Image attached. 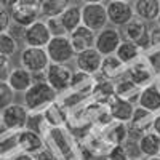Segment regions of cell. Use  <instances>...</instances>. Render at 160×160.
Wrapping results in <instances>:
<instances>
[{
    "mask_svg": "<svg viewBox=\"0 0 160 160\" xmlns=\"http://www.w3.org/2000/svg\"><path fill=\"white\" fill-rule=\"evenodd\" d=\"M51 34L45 24V19H37L28 28L22 29V40L26 47H40L45 48L50 42Z\"/></svg>",
    "mask_w": 160,
    "mask_h": 160,
    "instance_id": "14",
    "label": "cell"
},
{
    "mask_svg": "<svg viewBox=\"0 0 160 160\" xmlns=\"http://www.w3.org/2000/svg\"><path fill=\"white\" fill-rule=\"evenodd\" d=\"M45 24H47V28H48L51 37H55V35H68V32H66V29H64L59 15H58V16L45 18Z\"/></svg>",
    "mask_w": 160,
    "mask_h": 160,
    "instance_id": "35",
    "label": "cell"
},
{
    "mask_svg": "<svg viewBox=\"0 0 160 160\" xmlns=\"http://www.w3.org/2000/svg\"><path fill=\"white\" fill-rule=\"evenodd\" d=\"M7 82H8V85L11 87V90L15 93H24L32 85L34 77L28 69H24L22 66H18V68H13L8 72Z\"/></svg>",
    "mask_w": 160,
    "mask_h": 160,
    "instance_id": "19",
    "label": "cell"
},
{
    "mask_svg": "<svg viewBox=\"0 0 160 160\" xmlns=\"http://www.w3.org/2000/svg\"><path fill=\"white\" fill-rule=\"evenodd\" d=\"M18 148L19 151L35 154L37 151L45 148V139L38 133L28 130V128H22V130H18Z\"/></svg>",
    "mask_w": 160,
    "mask_h": 160,
    "instance_id": "17",
    "label": "cell"
},
{
    "mask_svg": "<svg viewBox=\"0 0 160 160\" xmlns=\"http://www.w3.org/2000/svg\"><path fill=\"white\" fill-rule=\"evenodd\" d=\"M28 115L29 111L24 104L11 102L0 112V120H2L3 130H10V131L22 130L26 127V122H28Z\"/></svg>",
    "mask_w": 160,
    "mask_h": 160,
    "instance_id": "7",
    "label": "cell"
},
{
    "mask_svg": "<svg viewBox=\"0 0 160 160\" xmlns=\"http://www.w3.org/2000/svg\"><path fill=\"white\" fill-rule=\"evenodd\" d=\"M19 2V0H0V5H2V7H5V8H11L13 5H16Z\"/></svg>",
    "mask_w": 160,
    "mask_h": 160,
    "instance_id": "44",
    "label": "cell"
},
{
    "mask_svg": "<svg viewBox=\"0 0 160 160\" xmlns=\"http://www.w3.org/2000/svg\"><path fill=\"white\" fill-rule=\"evenodd\" d=\"M83 3H104V0H80Z\"/></svg>",
    "mask_w": 160,
    "mask_h": 160,
    "instance_id": "45",
    "label": "cell"
},
{
    "mask_svg": "<svg viewBox=\"0 0 160 160\" xmlns=\"http://www.w3.org/2000/svg\"><path fill=\"white\" fill-rule=\"evenodd\" d=\"M74 61H75V68L78 71H83L87 74L96 75V74H99L102 55L95 47H91V48H87V50H82V51L75 53Z\"/></svg>",
    "mask_w": 160,
    "mask_h": 160,
    "instance_id": "15",
    "label": "cell"
},
{
    "mask_svg": "<svg viewBox=\"0 0 160 160\" xmlns=\"http://www.w3.org/2000/svg\"><path fill=\"white\" fill-rule=\"evenodd\" d=\"M10 68V56L3 55V53H0V72H3Z\"/></svg>",
    "mask_w": 160,
    "mask_h": 160,
    "instance_id": "42",
    "label": "cell"
},
{
    "mask_svg": "<svg viewBox=\"0 0 160 160\" xmlns=\"http://www.w3.org/2000/svg\"><path fill=\"white\" fill-rule=\"evenodd\" d=\"M136 106L142 109H148L154 114L160 112V82L154 80L149 85H146L139 90V96Z\"/></svg>",
    "mask_w": 160,
    "mask_h": 160,
    "instance_id": "16",
    "label": "cell"
},
{
    "mask_svg": "<svg viewBox=\"0 0 160 160\" xmlns=\"http://www.w3.org/2000/svg\"><path fill=\"white\" fill-rule=\"evenodd\" d=\"M125 75L131 80L135 85H138L139 88L149 85L151 82L155 80V72H154V66L149 62V59L139 58L135 62H131L127 66Z\"/></svg>",
    "mask_w": 160,
    "mask_h": 160,
    "instance_id": "10",
    "label": "cell"
},
{
    "mask_svg": "<svg viewBox=\"0 0 160 160\" xmlns=\"http://www.w3.org/2000/svg\"><path fill=\"white\" fill-rule=\"evenodd\" d=\"M149 48L160 51V28L149 29Z\"/></svg>",
    "mask_w": 160,
    "mask_h": 160,
    "instance_id": "39",
    "label": "cell"
},
{
    "mask_svg": "<svg viewBox=\"0 0 160 160\" xmlns=\"http://www.w3.org/2000/svg\"><path fill=\"white\" fill-rule=\"evenodd\" d=\"M123 146H125V151H127L130 158H142L141 151H139V146H138V139H133L131 136H128L123 141Z\"/></svg>",
    "mask_w": 160,
    "mask_h": 160,
    "instance_id": "37",
    "label": "cell"
},
{
    "mask_svg": "<svg viewBox=\"0 0 160 160\" xmlns=\"http://www.w3.org/2000/svg\"><path fill=\"white\" fill-rule=\"evenodd\" d=\"M144 160H160V154L158 155H152V157H144Z\"/></svg>",
    "mask_w": 160,
    "mask_h": 160,
    "instance_id": "46",
    "label": "cell"
},
{
    "mask_svg": "<svg viewBox=\"0 0 160 160\" xmlns=\"http://www.w3.org/2000/svg\"><path fill=\"white\" fill-rule=\"evenodd\" d=\"M11 22L18 28H28L34 21L40 19V11L37 7V0H19L16 5L10 8Z\"/></svg>",
    "mask_w": 160,
    "mask_h": 160,
    "instance_id": "6",
    "label": "cell"
},
{
    "mask_svg": "<svg viewBox=\"0 0 160 160\" xmlns=\"http://www.w3.org/2000/svg\"><path fill=\"white\" fill-rule=\"evenodd\" d=\"M18 131L2 130L0 131V157H8L18 152Z\"/></svg>",
    "mask_w": 160,
    "mask_h": 160,
    "instance_id": "30",
    "label": "cell"
},
{
    "mask_svg": "<svg viewBox=\"0 0 160 160\" xmlns=\"http://www.w3.org/2000/svg\"><path fill=\"white\" fill-rule=\"evenodd\" d=\"M32 155H34L35 160H56L55 155H53V152L47 148V146H45V148H42L40 151H37L35 154H32Z\"/></svg>",
    "mask_w": 160,
    "mask_h": 160,
    "instance_id": "40",
    "label": "cell"
},
{
    "mask_svg": "<svg viewBox=\"0 0 160 160\" xmlns=\"http://www.w3.org/2000/svg\"><path fill=\"white\" fill-rule=\"evenodd\" d=\"M68 35H69L71 45H72V48H74L75 53L82 51V50H87V48H91V47H95L96 32H93L91 29L85 28L83 24H80L77 29H74V31L69 32Z\"/></svg>",
    "mask_w": 160,
    "mask_h": 160,
    "instance_id": "18",
    "label": "cell"
},
{
    "mask_svg": "<svg viewBox=\"0 0 160 160\" xmlns=\"http://www.w3.org/2000/svg\"><path fill=\"white\" fill-rule=\"evenodd\" d=\"M71 3V0H37V7L42 18L58 16Z\"/></svg>",
    "mask_w": 160,
    "mask_h": 160,
    "instance_id": "29",
    "label": "cell"
},
{
    "mask_svg": "<svg viewBox=\"0 0 160 160\" xmlns=\"http://www.w3.org/2000/svg\"><path fill=\"white\" fill-rule=\"evenodd\" d=\"M24 106L28 108L29 112L34 111H45L51 102L58 99V93L50 87L47 80H34L32 85L22 93Z\"/></svg>",
    "mask_w": 160,
    "mask_h": 160,
    "instance_id": "2",
    "label": "cell"
},
{
    "mask_svg": "<svg viewBox=\"0 0 160 160\" xmlns=\"http://www.w3.org/2000/svg\"><path fill=\"white\" fill-rule=\"evenodd\" d=\"M128 138V127L125 122H117L114 120V123H108V131H106V141L111 146L122 144Z\"/></svg>",
    "mask_w": 160,
    "mask_h": 160,
    "instance_id": "31",
    "label": "cell"
},
{
    "mask_svg": "<svg viewBox=\"0 0 160 160\" xmlns=\"http://www.w3.org/2000/svg\"><path fill=\"white\" fill-rule=\"evenodd\" d=\"M138 146L142 158L144 157H152V155H158L160 154V136L155 131H148L141 135L138 138Z\"/></svg>",
    "mask_w": 160,
    "mask_h": 160,
    "instance_id": "28",
    "label": "cell"
},
{
    "mask_svg": "<svg viewBox=\"0 0 160 160\" xmlns=\"http://www.w3.org/2000/svg\"><path fill=\"white\" fill-rule=\"evenodd\" d=\"M127 2H131V0H127Z\"/></svg>",
    "mask_w": 160,
    "mask_h": 160,
    "instance_id": "52",
    "label": "cell"
},
{
    "mask_svg": "<svg viewBox=\"0 0 160 160\" xmlns=\"http://www.w3.org/2000/svg\"><path fill=\"white\" fill-rule=\"evenodd\" d=\"M0 160H10L8 157H0Z\"/></svg>",
    "mask_w": 160,
    "mask_h": 160,
    "instance_id": "49",
    "label": "cell"
},
{
    "mask_svg": "<svg viewBox=\"0 0 160 160\" xmlns=\"http://www.w3.org/2000/svg\"><path fill=\"white\" fill-rule=\"evenodd\" d=\"M3 130V127H2V120H0V131H2Z\"/></svg>",
    "mask_w": 160,
    "mask_h": 160,
    "instance_id": "50",
    "label": "cell"
},
{
    "mask_svg": "<svg viewBox=\"0 0 160 160\" xmlns=\"http://www.w3.org/2000/svg\"><path fill=\"white\" fill-rule=\"evenodd\" d=\"M154 112L142 109L139 106H135V111H133L131 118L127 122L128 127V136L131 138H139L141 135L148 133L152 130V120H154Z\"/></svg>",
    "mask_w": 160,
    "mask_h": 160,
    "instance_id": "13",
    "label": "cell"
},
{
    "mask_svg": "<svg viewBox=\"0 0 160 160\" xmlns=\"http://www.w3.org/2000/svg\"><path fill=\"white\" fill-rule=\"evenodd\" d=\"M109 160H130L127 151H125V146L123 142L122 144H115V146H111L108 154H106Z\"/></svg>",
    "mask_w": 160,
    "mask_h": 160,
    "instance_id": "36",
    "label": "cell"
},
{
    "mask_svg": "<svg viewBox=\"0 0 160 160\" xmlns=\"http://www.w3.org/2000/svg\"><path fill=\"white\" fill-rule=\"evenodd\" d=\"M127 66L120 61L115 55H108L102 56L101 61V68H99V74L102 78L106 80H117L118 77L125 75Z\"/></svg>",
    "mask_w": 160,
    "mask_h": 160,
    "instance_id": "21",
    "label": "cell"
},
{
    "mask_svg": "<svg viewBox=\"0 0 160 160\" xmlns=\"http://www.w3.org/2000/svg\"><path fill=\"white\" fill-rule=\"evenodd\" d=\"M130 160H142V158H130Z\"/></svg>",
    "mask_w": 160,
    "mask_h": 160,
    "instance_id": "51",
    "label": "cell"
},
{
    "mask_svg": "<svg viewBox=\"0 0 160 160\" xmlns=\"http://www.w3.org/2000/svg\"><path fill=\"white\" fill-rule=\"evenodd\" d=\"M133 111H135V104L127 99H122L115 95L109 99V115L112 120L127 123L133 115Z\"/></svg>",
    "mask_w": 160,
    "mask_h": 160,
    "instance_id": "20",
    "label": "cell"
},
{
    "mask_svg": "<svg viewBox=\"0 0 160 160\" xmlns=\"http://www.w3.org/2000/svg\"><path fill=\"white\" fill-rule=\"evenodd\" d=\"M139 90H141V88H139L138 85L133 83L127 75H122V77L117 78V82H115V85H114V95L135 104V101L138 102Z\"/></svg>",
    "mask_w": 160,
    "mask_h": 160,
    "instance_id": "24",
    "label": "cell"
},
{
    "mask_svg": "<svg viewBox=\"0 0 160 160\" xmlns=\"http://www.w3.org/2000/svg\"><path fill=\"white\" fill-rule=\"evenodd\" d=\"M95 83H96V78L95 75L91 74H87L83 71H74L72 72V78H71V87H69V91H74V93H78V95H90L95 88Z\"/></svg>",
    "mask_w": 160,
    "mask_h": 160,
    "instance_id": "22",
    "label": "cell"
},
{
    "mask_svg": "<svg viewBox=\"0 0 160 160\" xmlns=\"http://www.w3.org/2000/svg\"><path fill=\"white\" fill-rule=\"evenodd\" d=\"M50 64V58L45 48L40 47H24L19 53V66L28 69L34 80H43L45 71Z\"/></svg>",
    "mask_w": 160,
    "mask_h": 160,
    "instance_id": "3",
    "label": "cell"
},
{
    "mask_svg": "<svg viewBox=\"0 0 160 160\" xmlns=\"http://www.w3.org/2000/svg\"><path fill=\"white\" fill-rule=\"evenodd\" d=\"M120 42H122V32L115 26L108 24L106 28H102L101 31L96 32L95 48L102 56H108V55H114L117 47L120 45Z\"/></svg>",
    "mask_w": 160,
    "mask_h": 160,
    "instance_id": "8",
    "label": "cell"
},
{
    "mask_svg": "<svg viewBox=\"0 0 160 160\" xmlns=\"http://www.w3.org/2000/svg\"><path fill=\"white\" fill-rule=\"evenodd\" d=\"M59 18L62 21V26H64L66 32L69 34L82 24V7L77 5V3H69L62 10Z\"/></svg>",
    "mask_w": 160,
    "mask_h": 160,
    "instance_id": "27",
    "label": "cell"
},
{
    "mask_svg": "<svg viewBox=\"0 0 160 160\" xmlns=\"http://www.w3.org/2000/svg\"><path fill=\"white\" fill-rule=\"evenodd\" d=\"M10 160H35V158H34V155L29 154V152L18 151V152H15V154L10 157Z\"/></svg>",
    "mask_w": 160,
    "mask_h": 160,
    "instance_id": "41",
    "label": "cell"
},
{
    "mask_svg": "<svg viewBox=\"0 0 160 160\" xmlns=\"http://www.w3.org/2000/svg\"><path fill=\"white\" fill-rule=\"evenodd\" d=\"M120 32H122V38L135 42L142 50L149 48V28H148V22L146 21L135 16L125 26H122V31Z\"/></svg>",
    "mask_w": 160,
    "mask_h": 160,
    "instance_id": "9",
    "label": "cell"
},
{
    "mask_svg": "<svg viewBox=\"0 0 160 160\" xmlns=\"http://www.w3.org/2000/svg\"><path fill=\"white\" fill-rule=\"evenodd\" d=\"M82 24L85 28L98 32L109 24L104 3H83L82 7Z\"/></svg>",
    "mask_w": 160,
    "mask_h": 160,
    "instance_id": "11",
    "label": "cell"
},
{
    "mask_svg": "<svg viewBox=\"0 0 160 160\" xmlns=\"http://www.w3.org/2000/svg\"><path fill=\"white\" fill-rule=\"evenodd\" d=\"M133 11H135L136 18L146 22H152L155 21L158 11H160V2L158 0H135Z\"/></svg>",
    "mask_w": 160,
    "mask_h": 160,
    "instance_id": "23",
    "label": "cell"
},
{
    "mask_svg": "<svg viewBox=\"0 0 160 160\" xmlns=\"http://www.w3.org/2000/svg\"><path fill=\"white\" fill-rule=\"evenodd\" d=\"M152 131H155L157 135L160 136V112H157L154 115V120H152Z\"/></svg>",
    "mask_w": 160,
    "mask_h": 160,
    "instance_id": "43",
    "label": "cell"
},
{
    "mask_svg": "<svg viewBox=\"0 0 160 160\" xmlns=\"http://www.w3.org/2000/svg\"><path fill=\"white\" fill-rule=\"evenodd\" d=\"M45 51L50 58V62H56V64H68L75 56V51L71 45L69 35L51 37L45 47Z\"/></svg>",
    "mask_w": 160,
    "mask_h": 160,
    "instance_id": "4",
    "label": "cell"
},
{
    "mask_svg": "<svg viewBox=\"0 0 160 160\" xmlns=\"http://www.w3.org/2000/svg\"><path fill=\"white\" fill-rule=\"evenodd\" d=\"M93 160H109V158L106 157V155H96V157L93 158Z\"/></svg>",
    "mask_w": 160,
    "mask_h": 160,
    "instance_id": "47",
    "label": "cell"
},
{
    "mask_svg": "<svg viewBox=\"0 0 160 160\" xmlns=\"http://www.w3.org/2000/svg\"><path fill=\"white\" fill-rule=\"evenodd\" d=\"M45 146L53 152L56 160H80L82 148L66 127H50L43 136Z\"/></svg>",
    "mask_w": 160,
    "mask_h": 160,
    "instance_id": "1",
    "label": "cell"
},
{
    "mask_svg": "<svg viewBox=\"0 0 160 160\" xmlns=\"http://www.w3.org/2000/svg\"><path fill=\"white\" fill-rule=\"evenodd\" d=\"M0 53H3L7 56H15L18 53V42L16 38L11 35L10 29L0 32Z\"/></svg>",
    "mask_w": 160,
    "mask_h": 160,
    "instance_id": "33",
    "label": "cell"
},
{
    "mask_svg": "<svg viewBox=\"0 0 160 160\" xmlns=\"http://www.w3.org/2000/svg\"><path fill=\"white\" fill-rule=\"evenodd\" d=\"M106 13H108L109 24L115 28H122L130 19L135 18L133 3L127 0H109V3L106 5Z\"/></svg>",
    "mask_w": 160,
    "mask_h": 160,
    "instance_id": "12",
    "label": "cell"
},
{
    "mask_svg": "<svg viewBox=\"0 0 160 160\" xmlns=\"http://www.w3.org/2000/svg\"><path fill=\"white\" fill-rule=\"evenodd\" d=\"M28 130H32L35 133H38L40 136H45L47 131L50 128V125L47 123V118H45V114L43 111H34V112H29L28 115V122H26V127Z\"/></svg>",
    "mask_w": 160,
    "mask_h": 160,
    "instance_id": "32",
    "label": "cell"
},
{
    "mask_svg": "<svg viewBox=\"0 0 160 160\" xmlns=\"http://www.w3.org/2000/svg\"><path fill=\"white\" fill-rule=\"evenodd\" d=\"M155 22H157V26L160 28V11H158V15H157V18H155Z\"/></svg>",
    "mask_w": 160,
    "mask_h": 160,
    "instance_id": "48",
    "label": "cell"
},
{
    "mask_svg": "<svg viewBox=\"0 0 160 160\" xmlns=\"http://www.w3.org/2000/svg\"><path fill=\"white\" fill-rule=\"evenodd\" d=\"M43 114L47 118V123L50 127H66V122H68V108L58 99L55 102H51L43 111Z\"/></svg>",
    "mask_w": 160,
    "mask_h": 160,
    "instance_id": "26",
    "label": "cell"
},
{
    "mask_svg": "<svg viewBox=\"0 0 160 160\" xmlns=\"http://www.w3.org/2000/svg\"><path fill=\"white\" fill-rule=\"evenodd\" d=\"M72 69L68 64H56L50 62L45 71V80L50 83V87L55 90L58 95L69 91L71 87V78H72Z\"/></svg>",
    "mask_w": 160,
    "mask_h": 160,
    "instance_id": "5",
    "label": "cell"
},
{
    "mask_svg": "<svg viewBox=\"0 0 160 160\" xmlns=\"http://www.w3.org/2000/svg\"><path fill=\"white\" fill-rule=\"evenodd\" d=\"M158 2H160V0H158Z\"/></svg>",
    "mask_w": 160,
    "mask_h": 160,
    "instance_id": "54",
    "label": "cell"
},
{
    "mask_svg": "<svg viewBox=\"0 0 160 160\" xmlns=\"http://www.w3.org/2000/svg\"><path fill=\"white\" fill-rule=\"evenodd\" d=\"M11 26V18H10V10L0 5V32L8 31Z\"/></svg>",
    "mask_w": 160,
    "mask_h": 160,
    "instance_id": "38",
    "label": "cell"
},
{
    "mask_svg": "<svg viewBox=\"0 0 160 160\" xmlns=\"http://www.w3.org/2000/svg\"><path fill=\"white\" fill-rule=\"evenodd\" d=\"M80 160H85V158H80Z\"/></svg>",
    "mask_w": 160,
    "mask_h": 160,
    "instance_id": "53",
    "label": "cell"
},
{
    "mask_svg": "<svg viewBox=\"0 0 160 160\" xmlns=\"http://www.w3.org/2000/svg\"><path fill=\"white\" fill-rule=\"evenodd\" d=\"M142 51L144 50L141 47H138L135 42H130V40L122 38V42H120V45L117 47L114 55L122 61L125 66H128L131 62H135L136 59H139L142 56Z\"/></svg>",
    "mask_w": 160,
    "mask_h": 160,
    "instance_id": "25",
    "label": "cell"
},
{
    "mask_svg": "<svg viewBox=\"0 0 160 160\" xmlns=\"http://www.w3.org/2000/svg\"><path fill=\"white\" fill-rule=\"evenodd\" d=\"M11 102H15V91L11 90L7 80H0V112Z\"/></svg>",
    "mask_w": 160,
    "mask_h": 160,
    "instance_id": "34",
    "label": "cell"
}]
</instances>
